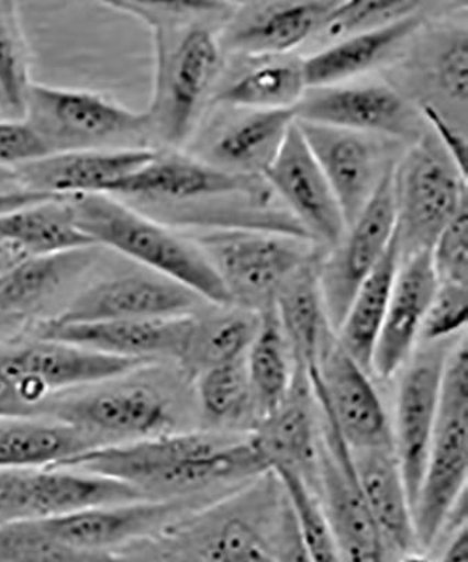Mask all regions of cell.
Here are the masks:
<instances>
[{"mask_svg": "<svg viewBox=\"0 0 468 562\" xmlns=\"http://www.w3.org/2000/svg\"><path fill=\"white\" fill-rule=\"evenodd\" d=\"M153 33V99L145 110L151 138L166 147L188 143L205 103L213 99L224 69L221 32L211 22L224 20L234 4L223 2H110Z\"/></svg>", "mask_w": 468, "mask_h": 562, "instance_id": "obj_1", "label": "cell"}, {"mask_svg": "<svg viewBox=\"0 0 468 562\" xmlns=\"http://www.w3.org/2000/svg\"><path fill=\"white\" fill-rule=\"evenodd\" d=\"M57 469L119 481L144 499L155 501H170L269 471L249 438L225 441L200 431H170L155 438L96 446Z\"/></svg>", "mask_w": 468, "mask_h": 562, "instance_id": "obj_2", "label": "cell"}, {"mask_svg": "<svg viewBox=\"0 0 468 562\" xmlns=\"http://www.w3.org/2000/svg\"><path fill=\"white\" fill-rule=\"evenodd\" d=\"M75 221L82 233L98 246L143 265L149 272L164 276L193 291L205 303L230 307L223 281L194 240L180 237L138 211L108 194H82L67 198Z\"/></svg>", "mask_w": 468, "mask_h": 562, "instance_id": "obj_3", "label": "cell"}, {"mask_svg": "<svg viewBox=\"0 0 468 562\" xmlns=\"http://www.w3.org/2000/svg\"><path fill=\"white\" fill-rule=\"evenodd\" d=\"M468 475V350L466 339L447 356L441 403L412 520L416 546L431 549L466 492Z\"/></svg>", "mask_w": 468, "mask_h": 562, "instance_id": "obj_4", "label": "cell"}, {"mask_svg": "<svg viewBox=\"0 0 468 562\" xmlns=\"http://www.w3.org/2000/svg\"><path fill=\"white\" fill-rule=\"evenodd\" d=\"M194 243L223 281L231 305L256 313L274 305L297 269L325 254L309 239L256 228H214Z\"/></svg>", "mask_w": 468, "mask_h": 562, "instance_id": "obj_5", "label": "cell"}, {"mask_svg": "<svg viewBox=\"0 0 468 562\" xmlns=\"http://www.w3.org/2000/svg\"><path fill=\"white\" fill-rule=\"evenodd\" d=\"M23 117L52 154L87 149H149L148 117L88 90L30 83Z\"/></svg>", "mask_w": 468, "mask_h": 562, "instance_id": "obj_6", "label": "cell"}, {"mask_svg": "<svg viewBox=\"0 0 468 562\" xmlns=\"http://www.w3.org/2000/svg\"><path fill=\"white\" fill-rule=\"evenodd\" d=\"M400 258L431 250L446 225L467 205V179L425 133L392 173Z\"/></svg>", "mask_w": 468, "mask_h": 562, "instance_id": "obj_7", "label": "cell"}, {"mask_svg": "<svg viewBox=\"0 0 468 562\" xmlns=\"http://www.w3.org/2000/svg\"><path fill=\"white\" fill-rule=\"evenodd\" d=\"M172 205H208L244 202L269 210L276 195L264 178L225 172L200 160L175 153H156L143 167L110 188L108 195Z\"/></svg>", "mask_w": 468, "mask_h": 562, "instance_id": "obj_8", "label": "cell"}, {"mask_svg": "<svg viewBox=\"0 0 468 562\" xmlns=\"http://www.w3.org/2000/svg\"><path fill=\"white\" fill-rule=\"evenodd\" d=\"M392 173L386 176L359 217L346 227L344 237L322 255L319 280L326 315L334 333L344 321L357 291L375 272L397 234Z\"/></svg>", "mask_w": 468, "mask_h": 562, "instance_id": "obj_9", "label": "cell"}, {"mask_svg": "<svg viewBox=\"0 0 468 562\" xmlns=\"http://www.w3.org/2000/svg\"><path fill=\"white\" fill-rule=\"evenodd\" d=\"M145 366L149 364L55 339L35 338L26 344L0 346V369L34 414L35 406L57 391L105 383Z\"/></svg>", "mask_w": 468, "mask_h": 562, "instance_id": "obj_10", "label": "cell"}, {"mask_svg": "<svg viewBox=\"0 0 468 562\" xmlns=\"http://www.w3.org/2000/svg\"><path fill=\"white\" fill-rule=\"evenodd\" d=\"M141 499L130 486L85 471L0 470V527Z\"/></svg>", "mask_w": 468, "mask_h": 562, "instance_id": "obj_11", "label": "cell"}, {"mask_svg": "<svg viewBox=\"0 0 468 562\" xmlns=\"http://www.w3.org/2000/svg\"><path fill=\"white\" fill-rule=\"evenodd\" d=\"M307 145L338 200L346 227L359 217L386 176L401 143L381 135L299 122Z\"/></svg>", "mask_w": 468, "mask_h": 562, "instance_id": "obj_12", "label": "cell"}, {"mask_svg": "<svg viewBox=\"0 0 468 562\" xmlns=\"http://www.w3.org/2000/svg\"><path fill=\"white\" fill-rule=\"evenodd\" d=\"M315 403L328 411L350 449L392 448V434L369 373L332 335L316 368L307 371Z\"/></svg>", "mask_w": 468, "mask_h": 562, "instance_id": "obj_13", "label": "cell"}, {"mask_svg": "<svg viewBox=\"0 0 468 562\" xmlns=\"http://www.w3.org/2000/svg\"><path fill=\"white\" fill-rule=\"evenodd\" d=\"M296 120L415 144L424 122L411 100L389 83L336 85L307 89Z\"/></svg>", "mask_w": 468, "mask_h": 562, "instance_id": "obj_14", "label": "cell"}, {"mask_svg": "<svg viewBox=\"0 0 468 562\" xmlns=\"http://www.w3.org/2000/svg\"><path fill=\"white\" fill-rule=\"evenodd\" d=\"M324 440L320 443L316 474L322 510L334 533L342 562H386V541L367 508L357 483L350 448L325 408Z\"/></svg>", "mask_w": 468, "mask_h": 562, "instance_id": "obj_15", "label": "cell"}, {"mask_svg": "<svg viewBox=\"0 0 468 562\" xmlns=\"http://www.w3.org/2000/svg\"><path fill=\"white\" fill-rule=\"evenodd\" d=\"M307 238L326 252L344 237V214L299 124L291 125L278 157L264 175Z\"/></svg>", "mask_w": 468, "mask_h": 562, "instance_id": "obj_16", "label": "cell"}, {"mask_svg": "<svg viewBox=\"0 0 468 562\" xmlns=\"http://www.w3.org/2000/svg\"><path fill=\"white\" fill-rule=\"evenodd\" d=\"M53 414L98 446L155 438L170 434L175 425L168 401L145 384L119 385L63 401Z\"/></svg>", "mask_w": 468, "mask_h": 562, "instance_id": "obj_17", "label": "cell"}, {"mask_svg": "<svg viewBox=\"0 0 468 562\" xmlns=\"http://www.w3.org/2000/svg\"><path fill=\"white\" fill-rule=\"evenodd\" d=\"M196 326L194 315L83 324H55L47 319L35 329V338L63 340L99 353L151 364L160 359L186 361Z\"/></svg>", "mask_w": 468, "mask_h": 562, "instance_id": "obj_18", "label": "cell"}, {"mask_svg": "<svg viewBox=\"0 0 468 562\" xmlns=\"http://www.w3.org/2000/svg\"><path fill=\"white\" fill-rule=\"evenodd\" d=\"M334 0H271L234 4L221 32L224 53L243 58L285 57L319 34Z\"/></svg>", "mask_w": 468, "mask_h": 562, "instance_id": "obj_19", "label": "cell"}, {"mask_svg": "<svg viewBox=\"0 0 468 562\" xmlns=\"http://www.w3.org/2000/svg\"><path fill=\"white\" fill-rule=\"evenodd\" d=\"M420 351L402 375L397 395L392 449L399 460L411 508L424 476L427 453L439 411L446 350L432 344Z\"/></svg>", "mask_w": 468, "mask_h": 562, "instance_id": "obj_20", "label": "cell"}, {"mask_svg": "<svg viewBox=\"0 0 468 562\" xmlns=\"http://www.w3.org/2000/svg\"><path fill=\"white\" fill-rule=\"evenodd\" d=\"M205 303L193 291L153 272L125 274L99 281L78 294L54 318L55 324L102 321L170 318L194 315Z\"/></svg>", "mask_w": 468, "mask_h": 562, "instance_id": "obj_21", "label": "cell"}, {"mask_svg": "<svg viewBox=\"0 0 468 562\" xmlns=\"http://www.w3.org/2000/svg\"><path fill=\"white\" fill-rule=\"evenodd\" d=\"M178 501L141 499L94 506L57 518L30 521L43 535L75 549L115 551L145 537L164 533L178 521Z\"/></svg>", "mask_w": 468, "mask_h": 562, "instance_id": "obj_22", "label": "cell"}, {"mask_svg": "<svg viewBox=\"0 0 468 562\" xmlns=\"http://www.w3.org/2000/svg\"><path fill=\"white\" fill-rule=\"evenodd\" d=\"M221 109L226 114L210 124L199 159L225 172L264 178L296 123L294 110Z\"/></svg>", "mask_w": 468, "mask_h": 562, "instance_id": "obj_23", "label": "cell"}, {"mask_svg": "<svg viewBox=\"0 0 468 562\" xmlns=\"http://www.w3.org/2000/svg\"><path fill=\"white\" fill-rule=\"evenodd\" d=\"M158 149H87L54 153L14 170L24 190L70 198L108 194L110 188L149 162Z\"/></svg>", "mask_w": 468, "mask_h": 562, "instance_id": "obj_24", "label": "cell"}, {"mask_svg": "<svg viewBox=\"0 0 468 562\" xmlns=\"http://www.w3.org/2000/svg\"><path fill=\"white\" fill-rule=\"evenodd\" d=\"M436 289L431 250L400 258L389 307L371 358L370 373L389 380L405 363L420 339L422 323Z\"/></svg>", "mask_w": 468, "mask_h": 562, "instance_id": "obj_25", "label": "cell"}, {"mask_svg": "<svg viewBox=\"0 0 468 562\" xmlns=\"http://www.w3.org/2000/svg\"><path fill=\"white\" fill-rule=\"evenodd\" d=\"M424 24V14L420 10L386 26L325 45L303 58L307 89L336 87L369 72L414 38Z\"/></svg>", "mask_w": 468, "mask_h": 562, "instance_id": "obj_26", "label": "cell"}, {"mask_svg": "<svg viewBox=\"0 0 468 562\" xmlns=\"http://www.w3.org/2000/svg\"><path fill=\"white\" fill-rule=\"evenodd\" d=\"M310 385L296 374L294 385L274 414L258 420L250 443L269 471L286 469L300 475L316 470L320 440L310 404Z\"/></svg>", "mask_w": 468, "mask_h": 562, "instance_id": "obj_27", "label": "cell"}, {"mask_svg": "<svg viewBox=\"0 0 468 562\" xmlns=\"http://www.w3.org/2000/svg\"><path fill=\"white\" fill-rule=\"evenodd\" d=\"M321 258L322 255L297 269L281 284L274 301L280 328L293 356L296 373L303 378L307 371L316 368L321 350L335 335L320 289Z\"/></svg>", "mask_w": 468, "mask_h": 562, "instance_id": "obj_28", "label": "cell"}, {"mask_svg": "<svg viewBox=\"0 0 468 562\" xmlns=\"http://www.w3.org/2000/svg\"><path fill=\"white\" fill-rule=\"evenodd\" d=\"M357 483L386 544L410 554L416 546L412 508L394 449H350Z\"/></svg>", "mask_w": 468, "mask_h": 562, "instance_id": "obj_29", "label": "cell"}, {"mask_svg": "<svg viewBox=\"0 0 468 562\" xmlns=\"http://www.w3.org/2000/svg\"><path fill=\"white\" fill-rule=\"evenodd\" d=\"M96 446L63 420L33 415L0 418V470L57 469Z\"/></svg>", "mask_w": 468, "mask_h": 562, "instance_id": "obj_30", "label": "cell"}, {"mask_svg": "<svg viewBox=\"0 0 468 562\" xmlns=\"http://www.w3.org/2000/svg\"><path fill=\"white\" fill-rule=\"evenodd\" d=\"M246 64L225 80L211 103L244 110H294L307 92L303 58H245Z\"/></svg>", "mask_w": 468, "mask_h": 562, "instance_id": "obj_31", "label": "cell"}, {"mask_svg": "<svg viewBox=\"0 0 468 562\" xmlns=\"http://www.w3.org/2000/svg\"><path fill=\"white\" fill-rule=\"evenodd\" d=\"M96 248L29 258L0 276V318L22 319L42 307L93 262Z\"/></svg>", "mask_w": 468, "mask_h": 562, "instance_id": "obj_32", "label": "cell"}, {"mask_svg": "<svg viewBox=\"0 0 468 562\" xmlns=\"http://www.w3.org/2000/svg\"><path fill=\"white\" fill-rule=\"evenodd\" d=\"M0 238L26 258L98 246L79 229L67 198L0 214Z\"/></svg>", "mask_w": 468, "mask_h": 562, "instance_id": "obj_33", "label": "cell"}, {"mask_svg": "<svg viewBox=\"0 0 468 562\" xmlns=\"http://www.w3.org/2000/svg\"><path fill=\"white\" fill-rule=\"evenodd\" d=\"M399 239H392L389 249L357 291L344 321L336 330V339L357 363L370 373L371 358L379 339L382 323L391 295L392 285L399 270Z\"/></svg>", "mask_w": 468, "mask_h": 562, "instance_id": "obj_34", "label": "cell"}, {"mask_svg": "<svg viewBox=\"0 0 468 562\" xmlns=\"http://www.w3.org/2000/svg\"><path fill=\"white\" fill-rule=\"evenodd\" d=\"M252 406L258 420L274 414L294 385L296 364L274 305L261 311L258 335L246 353Z\"/></svg>", "mask_w": 468, "mask_h": 562, "instance_id": "obj_35", "label": "cell"}, {"mask_svg": "<svg viewBox=\"0 0 468 562\" xmlns=\"http://www.w3.org/2000/svg\"><path fill=\"white\" fill-rule=\"evenodd\" d=\"M164 535L198 562H276L271 547L243 518L225 519L209 530L178 520Z\"/></svg>", "mask_w": 468, "mask_h": 562, "instance_id": "obj_36", "label": "cell"}, {"mask_svg": "<svg viewBox=\"0 0 468 562\" xmlns=\"http://www.w3.org/2000/svg\"><path fill=\"white\" fill-rule=\"evenodd\" d=\"M260 313L235 307L199 321L186 361L204 370L245 358L258 335Z\"/></svg>", "mask_w": 468, "mask_h": 562, "instance_id": "obj_37", "label": "cell"}, {"mask_svg": "<svg viewBox=\"0 0 468 562\" xmlns=\"http://www.w3.org/2000/svg\"><path fill=\"white\" fill-rule=\"evenodd\" d=\"M281 486H283L286 499L293 510L297 529L305 554L310 562H342L338 544L321 502L315 499L303 475L294 471L274 470Z\"/></svg>", "mask_w": 468, "mask_h": 562, "instance_id": "obj_38", "label": "cell"}, {"mask_svg": "<svg viewBox=\"0 0 468 562\" xmlns=\"http://www.w3.org/2000/svg\"><path fill=\"white\" fill-rule=\"evenodd\" d=\"M0 562H122L118 551L75 549L45 536L30 521L0 527Z\"/></svg>", "mask_w": 468, "mask_h": 562, "instance_id": "obj_39", "label": "cell"}, {"mask_svg": "<svg viewBox=\"0 0 468 562\" xmlns=\"http://www.w3.org/2000/svg\"><path fill=\"white\" fill-rule=\"evenodd\" d=\"M30 83L29 52L18 3L0 0V102L23 115Z\"/></svg>", "mask_w": 468, "mask_h": 562, "instance_id": "obj_40", "label": "cell"}, {"mask_svg": "<svg viewBox=\"0 0 468 562\" xmlns=\"http://www.w3.org/2000/svg\"><path fill=\"white\" fill-rule=\"evenodd\" d=\"M422 10L414 0H355L336 2L314 40L326 45L349 35L369 32Z\"/></svg>", "mask_w": 468, "mask_h": 562, "instance_id": "obj_41", "label": "cell"}, {"mask_svg": "<svg viewBox=\"0 0 468 562\" xmlns=\"http://www.w3.org/2000/svg\"><path fill=\"white\" fill-rule=\"evenodd\" d=\"M199 398L204 413L218 420H235L252 406L246 356L203 371Z\"/></svg>", "mask_w": 468, "mask_h": 562, "instance_id": "obj_42", "label": "cell"}, {"mask_svg": "<svg viewBox=\"0 0 468 562\" xmlns=\"http://www.w3.org/2000/svg\"><path fill=\"white\" fill-rule=\"evenodd\" d=\"M430 58V80L437 93L459 112H467L468 54L466 27H452L435 40Z\"/></svg>", "mask_w": 468, "mask_h": 562, "instance_id": "obj_43", "label": "cell"}, {"mask_svg": "<svg viewBox=\"0 0 468 562\" xmlns=\"http://www.w3.org/2000/svg\"><path fill=\"white\" fill-rule=\"evenodd\" d=\"M467 318V285L437 283L434 299L422 323L420 339L426 344H439L465 329Z\"/></svg>", "mask_w": 468, "mask_h": 562, "instance_id": "obj_44", "label": "cell"}, {"mask_svg": "<svg viewBox=\"0 0 468 562\" xmlns=\"http://www.w3.org/2000/svg\"><path fill=\"white\" fill-rule=\"evenodd\" d=\"M437 283L467 285L468 213L467 205L446 225L431 249Z\"/></svg>", "mask_w": 468, "mask_h": 562, "instance_id": "obj_45", "label": "cell"}, {"mask_svg": "<svg viewBox=\"0 0 468 562\" xmlns=\"http://www.w3.org/2000/svg\"><path fill=\"white\" fill-rule=\"evenodd\" d=\"M49 154L47 144L26 120L0 122V167L16 170Z\"/></svg>", "mask_w": 468, "mask_h": 562, "instance_id": "obj_46", "label": "cell"}, {"mask_svg": "<svg viewBox=\"0 0 468 562\" xmlns=\"http://www.w3.org/2000/svg\"><path fill=\"white\" fill-rule=\"evenodd\" d=\"M422 122L431 130L432 137L445 150V154L455 165L463 178L467 179L468 144L466 133L453 124L446 114L430 103L417 104Z\"/></svg>", "mask_w": 468, "mask_h": 562, "instance_id": "obj_47", "label": "cell"}, {"mask_svg": "<svg viewBox=\"0 0 468 562\" xmlns=\"http://www.w3.org/2000/svg\"><path fill=\"white\" fill-rule=\"evenodd\" d=\"M115 551L122 562H198L164 533L145 537Z\"/></svg>", "mask_w": 468, "mask_h": 562, "instance_id": "obj_48", "label": "cell"}, {"mask_svg": "<svg viewBox=\"0 0 468 562\" xmlns=\"http://www.w3.org/2000/svg\"><path fill=\"white\" fill-rule=\"evenodd\" d=\"M271 550H274L276 562H310L301 543L293 510L287 499L280 512L278 533Z\"/></svg>", "mask_w": 468, "mask_h": 562, "instance_id": "obj_49", "label": "cell"}, {"mask_svg": "<svg viewBox=\"0 0 468 562\" xmlns=\"http://www.w3.org/2000/svg\"><path fill=\"white\" fill-rule=\"evenodd\" d=\"M33 411L24 403L18 386L10 380L9 375L0 369V418L9 416H30Z\"/></svg>", "mask_w": 468, "mask_h": 562, "instance_id": "obj_50", "label": "cell"}, {"mask_svg": "<svg viewBox=\"0 0 468 562\" xmlns=\"http://www.w3.org/2000/svg\"><path fill=\"white\" fill-rule=\"evenodd\" d=\"M63 199L57 195L29 192V190H20V192L0 194V214L9 213V211L29 207V205L48 202V200Z\"/></svg>", "mask_w": 468, "mask_h": 562, "instance_id": "obj_51", "label": "cell"}, {"mask_svg": "<svg viewBox=\"0 0 468 562\" xmlns=\"http://www.w3.org/2000/svg\"><path fill=\"white\" fill-rule=\"evenodd\" d=\"M442 562H468V530L467 525H461L449 547L443 555Z\"/></svg>", "mask_w": 468, "mask_h": 562, "instance_id": "obj_52", "label": "cell"}, {"mask_svg": "<svg viewBox=\"0 0 468 562\" xmlns=\"http://www.w3.org/2000/svg\"><path fill=\"white\" fill-rule=\"evenodd\" d=\"M26 256L19 252L14 246L7 243V240L0 238V276L7 274L13 268H16L19 263L26 260Z\"/></svg>", "mask_w": 468, "mask_h": 562, "instance_id": "obj_53", "label": "cell"}, {"mask_svg": "<svg viewBox=\"0 0 468 562\" xmlns=\"http://www.w3.org/2000/svg\"><path fill=\"white\" fill-rule=\"evenodd\" d=\"M20 190L24 189L19 183L16 172L0 167V194L20 192Z\"/></svg>", "mask_w": 468, "mask_h": 562, "instance_id": "obj_54", "label": "cell"}, {"mask_svg": "<svg viewBox=\"0 0 468 562\" xmlns=\"http://www.w3.org/2000/svg\"><path fill=\"white\" fill-rule=\"evenodd\" d=\"M401 562H430L425 559V557L417 554H406L405 559Z\"/></svg>", "mask_w": 468, "mask_h": 562, "instance_id": "obj_55", "label": "cell"}]
</instances>
